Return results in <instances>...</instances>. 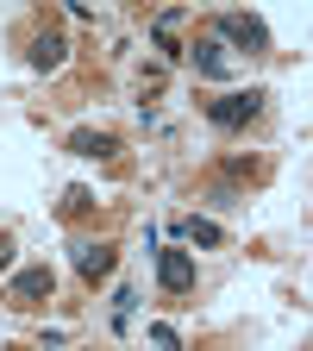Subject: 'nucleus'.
I'll return each instance as SVG.
<instances>
[{"mask_svg": "<svg viewBox=\"0 0 313 351\" xmlns=\"http://www.w3.org/2000/svg\"><path fill=\"white\" fill-rule=\"evenodd\" d=\"M263 88H232V95H219V101H207V119L219 125V132H238V125H251L257 113H263Z\"/></svg>", "mask_w": 313, "mask_h": 351, "instance_id": "1", "label": "nucleus"}, {"mask_svg": "<svg viewBox=\"0 0 313 351\" xmlns=\"http://www.w3.org/2000/svg\"><path fill=\"white\" fill-rule=\"evenodd\" d=\"M213 32L226 38V44H238L245 57H263V51H270V25H263L257 13H219Z\"/></svg>", "mask_w": 313, "mask_h": 351, "instance_id": "2", "label": "nucleus"}, {"mask_svg": "<svg viewBox=\"0 0 313 351\" xmlns=\"http://www.w3.org/2000/svg\"><path fill=\"white\" fill-rule=\"evenodd\" d=\"M51 289H57V276L44 270V263H32V270H19V276L7 282V301H13V307H44V301H51Z\"/></svg>", "mask_w": 313, "mask_h": 351, "instance_id": "3", "label": "nucleus"}, {"mask_svg": "<svg viewBox=\"0 0 313 351\" xmlns=\"http://www.w3.org/2000/svg\"><path fill=\"white\" fill-rule=\"evenodd\" d=\"M157 282L169 295H188L195 289V257L188 251H157Z\"/></svg>", "mask_w": 313, "mask_h": 351, "instance_id": "4", "label": "nucleus"}, {"mask_svg": "<svg viewBox=\"0 0 313 351\" xmlns=\"http://www.w3.org/2000/svg\"><path fill=\"white\" fill-rule=\"evenodd\" d=\"M113 263H119V251H113V245H95V239H82V245H75V270H82L88 282L113 276Z\"/></svg>", "mask_w": 313, "mask_h": 351, "instance_id": "5", "label": "nucleus"}, {"mask_svg": "<svg viewBox=\"0 0 313 351\" xmlns=\"http://www.w3.org/2000/svg\"><path fill=\"white\" fill-rule=\"evenodd\" d=\"M195 75H207V82H226L232 75V57H226V44H219V38H201L195 44Z\"/></svg>", "mask_w": 313, "mask_h": 351, "instance_id": "6", "label": "nucleus"}, {"mask_svg": "<svg viewBox=\"0 0 313 351\" xmlns=\"http://www.w3.org/2000/svg\"><path fill=\"white\" fill-rule=\"evenodd\" d=\"M69 151L75 157H119V138H113V132H69Z\"/></svg>", "mask_w": 313, "mask_h": 351, "instance_id": "7", "label": "nucleus"}, {"mask_svg": "<svg viewBox=\"0 0 313 351\" xmlns=\"http://www.w3.org/2000/svg\"><path fill=\"white\" fill-rule=\"evenodd\" d=\"M63 51H69V44L57 32H38L32 38V69H63Z\"/></svg>", "mask_w": 313, "mask_h": 351, "instance_id": "8", "label": "nucleus"}, {"mask_svg": "<svg viewBox=\"0 0 313 351\" xmlns=\"http://www.w3.org/2000/svg\"><path fill=\"white\" fill-rule=\"evenodd\" d=\"M175 232H182L188 245H207V251H213V245H226V232H219L213 219H201V213H188V219H175Z\"/></svg>", "mask_w": 313, "mask_h": 351, "instance_id": "9", "label": "nucleus"}, {"mask_svg": "<svg viewBox=\"0 0 313 351\" xmlns=\"http://www.w3.org/2000/svg\"><path fill=\"white\" fill-rule=\"evenodd\" d=\"M132 307H138V295L119 289V295H113V326H132Z\"/></svg>", "mask_w": 313, "mask_h": 351, "instance_id": "10", "label": "nucleus"}, {"mask_svg": "<svg viewBox=\"0 0 313 351\" xmlns=\"http://www.w3.org/2000/svg\"><path fill=\"white\" fill-rule=\"evenodd\" d=\"M88 207H95V195H88V189H69V195H63V213H88Z\"/></svg>", "mask_w": 313, "mask_h": 351, "instance_id": "11", "label": "nucleus"}, {"mask_svg": "<svg viewBox=\"0 0 313 351\" xmlns=\"http://www.w3.org/2000/svg\"><path fill=\"white\" fill-rule=\"evenodd\" d=\"M151 339H157V351H182V339H175V326H151Z\"/></svg>", "mask_w": 313, "mask_h": 351, "instance_id": "12", "label": "nucleus"}, {"mask_svg": "<svg viewBox=\"0 0 313 351\" xmlns=\"http://www.w3.org/2000/svg\"><path fill=\"white\" fill-rule=\"evenodd\" d=\"M7 270H13V239L0 232V276H7Z\"/></svg>", "mask_w": 313, "mask_h": 351, "instance_id": "13", "label": "nucleus"}]
</instances>
